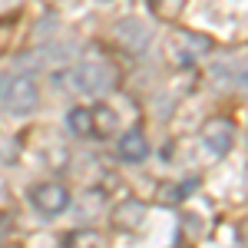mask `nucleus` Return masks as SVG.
Here are the masks:
<instances>
[{
	"instance_id": "obj_1",
	"label": "nucleus",
	"mask_w": 248,
	"mask_h": 248,
	"mask_svg": "<svg viewBox=\"0 0 248 248\" xmlns=\"http://www.w3.org/2000/svg\"><path fill=\"white\" fill-rule=\"evenodd\" d=\"M63 79L70 83L73 93L86 96V99H103V96L116 86V70L106 60H83V63H77Z\"/></svg>"
},
{
	"instance_id": "obj_2",
	"label": "nucleus",
	"mask_w": 248,
	"mask_h": 248,
	"mask_svg": "<svg viewBox=\"0 0 248 248\" xmlns=\"http://www.w3.org/2000/svg\"><path fill=\"white\" fill-rule=\"evenodd\" d=\"M40 103V83L33 73H14L3 86V109L10 116H30Z\"/></svg>"
},
{
	"instance_id": "obj_3",
	"label": "nucleus",
	"mask_w": 248,
	"mask_h": 248,
	"mask_svg": "<svg viewBox=\"0 0 248 248\" xmlns=\"http://www.w3.org/2000/svg\"><path fill=\"white\" fill-rule=\"evenodd\" d=\"M113 40L119 46H126L129 53H146L149 43H153V30L149 23L139 17H123L113 23Z\"/></svg>"
},
{
	"instance_id": "obj_4",
	"label": "nucleus",
	"mask_w": 248,
	"mask_h": 248,
	"mask_svg": "<svg viewBox=\"0 0 248 248\" xmlns=\"http://www.w3.org/2000/svg\"><path fill=\"white\" fill-rule=\"evenodd\" d=\"M30 205H33L40 215L53 218V215L70 209V189L60 186V182H40V186L30 189Z\"/></svg>"
},
{
	"instance_id": "obj_5",
	"label": "nucleus",
	"mask_w": 248,
	"mask_h": 248,
	"mask_svg": "<svg viewBox=\"0 0 248 248\" xmlns=\"http://www.w3.org/2000/svg\"><path fill=\"white\" fill-rule=\"evenodd\" d=\"M202 146L209 149L212 155H229L232 146H235V126H232L225 116H215V119H209L205 126H202Z\"/></svg>"
},
{
	"instance_id": "obj_6",
	"label": "nucleus",
	"mask_w": 248,
	"mask_h": 248,
	"mask_svg": "<svg viewBox=\"0 0 248 248\" xmlns=\"http://www.w3.org/2000/svg\"><path fill=\"white\" fill-rule=\"evenodd\" d=\"M142 218H146V205H142L139 199H123V202L113 209V225H116V229H123V232L139 229Z\"/></svg>"
},
{
	"instance_id": "obj_7",
	"label": "nucleus",
	"mask_w": 248,
	"mask_h": 248,
	"mask_svg": "<svg viewBox=\"0 0 248 248\" xmlns=\"http://www.w3.org/2000/svg\"><path fill=\"white\" fill-rule=\"evenodd\" d=\"M116 153H119V159H126V162H142L149 155V142H146V136L139 133V129H129V133H123V139L116 142Z\"/></svg>"
},
{
	"instance_id": "obj_8",
	"label": "nucleus",
	"mask_w": 248,
	"mask_h": 248,
	"mask_svg": "<svg viewBox=\"0 0 248 248\" xmlns=\"http://www.w3.org/2000/svg\"><path fill=\"white\" fill-rule=\"evenodd\" d=\"M90 119H93V139H109L116 133V123H119L109 106H93Z\"/></svg>"
},
{
	"instance_id": "obj_9",
	"label": "nucleus",
	"mask_w": 248,
	"mask_h": 248,
	"mask_svg": "<svg viewBox=\"0 0 248 248\" xmlns=\"http://www.w3.org/2000/svg\"><path fill=\"white\" fill-rule=\"evenodd\" d=\"M66 123H70V129H73L77 136H83V139H93V119H90V109H83V106L70 109Z\"/></svg>"
},
{
	"instance_id": "obj_10",
	"label": "nucleus",
	"mask_w": 248,
	"mask_h": 248,
	"mask_svg": "<svg viewBox=\"0 0 248 248\" xmlns=\"http://www.w3.org/2000/svg\"><path fill=\"white\" fill-rule=\"evenodd\" d=\"M186 3H189V0H149V7H153L159 17H166V20L179 17V14L186 10Z\"/></svg>"
},
{
	"instance_id": "obj_11",
	"label": "nucleus",
	"mask_w": 248,
	"mask_h": 248,
	"mask_svg": "<svg viewBox=\"0 0 248 248\" xmlns=\"http://www.w3.org/2000/svg\"><path fill=\"white\" fill-rule=\"evenodd\" d=\"M66 242H90V245H99V235H96V232H73V235H66Z\"/></svg>"
},
{
	"instance_id": "obj_12",
	"label": "nucleus",
	"mask_w": 248,
	"mask_h": 248,
	"mask_svg": "<svg viewBox=\"0 0 248 248\" xmlns=\"http://www.w3.org/2000/svg\"><path fill=\"white\" fill-rule=\"evenodd\" d=\"M7 229H10V222H7V215H0V242H3V235H7Z\"/></svg>"
},
{
	"instance_id": "obj_13",
	"label": "nucleus",
	"mask_w": 248,
	"mask_h": 248,
	"mask_svg": "<svg viewBox=\"0 0 248 248\" xmlns=\"http://www.w3.org/2000/svg\"><path fill=\"white\" fill-rule=\"evenodd\" d=\"M242 238H245V242H248V222H245V225H242Z\"/></svg>"
}]
</instances>
